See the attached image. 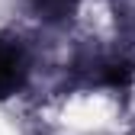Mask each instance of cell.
<instances>
[{"mask_svg":"<svg viewBox=\"0 0 135 135\" xmlns=\"http://www.w3.org/2000/svg\"><path fill=\"white\" fill-rule=\"evenodd\" d=\"M26 80V55L20 42L0 39V97H10Z\"/></svg>","mask_w":135,"mask_h":135,"instance_id":"1","label":"cell"},{"mask_svg":"<svg viewBox=\"0 0 135 135\" xmlns=\"http://www.w3.org/2000/svg\"><path fill=\"white\" fill-rule=\"evenodd\" d=\"M39 13H45L48 20H64L68 13L77 7V0H36Z\"/></svg>","mask_w":135,"mask_h":135,"instance_id":"2","label":"cell"},{"mask_svg":"<svg viewBox=\"0 0 135 135\" xmlns=\"http://www.w3.org/2000/svg\"><path fill=\"white\" fill-rule=\"evenodd\" d=\"M106 80H109V84H126V80H129V64H109Z\"/></svg>","mask_w":135,"mask_h":135,"instance_id":"3","label":"cell"}]
</instances>
